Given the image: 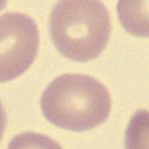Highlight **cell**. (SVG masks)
Wrapping results in <instances>:
<instances>
[{
  "instance_id": "obj_1",
  "label": "cell",
  "mask_w": 149,
  "mask_h": 149,
  "mask_svg": "<svg viewBox=\"0 0 149 149\" xmlns=\"http://www.w3.org/2000/svg\"><path fill=\"white\" fill-rule=\"evenodd\" d=\"M40 104L51 123L67 130L86 131L107 120L111 98L97 79L88 74H65L47 86Z\"/></svg>"
},
{
  "instance_id": "obj_2",
  "label": "cell",
  "mask_w": 149,
  "mask_h": 149,
  "mask_svg": "<svg viewBox=\"0 0 149 149\" xmlns=\"http://www.w3.org/2000/svg\"><path fill=\"white\" fill-rule=\"evenodd\" d=\"M53 43L73 61L95 59L105 49L111 24L107 7L100 1H61L50 14Z\"/></svg>"
},
{
  "instance_id": "obj_3",
  "label": "cell",
  "mask_w": 149,
  "mask_h": 149,
  "mask_svg": "<svg viewBox=\"0 0 149 149\" xmlns=\"http://www.w3.org/2000/svg\"><path fill=\"white\" fill-rule=\"evenodd\" d=\"M37 24L20 12L0 16V83L12 81L29 69L39 49Z\"/></svg>"
},
{
  "instance_id": "obj_4",
  "label": "cell",
  "mask_w": 149,
  "mask_h": 149,
  "mask_svg": "<svg viewBox=\"0 0 149 149\" xmlns=\"http://www.w3.org/2000/svg\"><path fill=\"white\" fill-rule=\"evenodd\" d=\"M7 149H63L57 141L36 132L18 134L10 141Z\"/></svg>"
},
{
  "instance_id": "obj_5",
  "label": "cell",
  "mask_w": 149,
  "mask_h": 149,
  "mask_svg": "<svg viewBox=\"0 0 149 149\" xmlns=\"http://www.w3.org/2000/svg\"><path fill=\"white\" fill-rule=\"evenodd\" d=\"M134 115L126 134L127 149H147V113Z\"/></svg>"
},
{
  "instance_id": "obj_6",
  "label": "cell",
  "mask_w": 149,
  "mask_h": 149,
  "mask_svg": "<svg viewBox=\"0 0 149 149\" xmlns=\"http://www.w3.org/2000/svg\"><path fill=\"white\" fill-rule=\"evenodd\" d=\"M7 123V116H6V112L5 109L3 107V104L0 102V142L2 140L3 137L4 131H5V127Z\"/></svg>"
}]
</instances>
